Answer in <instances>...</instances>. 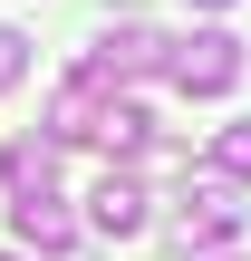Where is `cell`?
<instances>
[{"label":"cell","mask_w":251,"mask_h":261,"mask_svg":"<svg viewBox=\"0 0 251 261\" xmlns=\"http://www.w3.org/2000/svg\"><path fill=\"white\" fill-rule=\"evenodd\" d=\"M251 48L232 29H193V39H164V77L184 87V97H222V87H242Z\"/></svg>","instance_id":"6da1fadb"},{"label":"cell","mask_w":251,"mask_h":261,"mask_svg":"<svg viewBox=\"0 0 251 261\" xmlns=\"http://www.w3.org/2000/svg\"><path fill=\"white\" fill-rule=\"evenodd\" d=\"M155 68H164V39H155V29H106V39L77 58V87H87V97H106V87L155 77Z\"/></svg>","instance_id":"7a4b0ae2"},{"label":"cell","mask_w":251,"mask_h":261,"mask_svg":"<svg viewBox=\"0 0 251 261\" xmlns=\"http://www.w3.org/2000/svg\"><path fill=\"white\" fill-rule=\"evenodd\" d=\"M174 232H184V252H203V242H232V232H242V184H222V174H193V184H184V213H174Z\"/></svg>","instance_id":"3957f363"},{"label":"cell","mask_w":251,"mask_h":261,"mask_svg":"<svg viewBox=\"0 0 251 261\" xmlns=\"http://www.w3.org/2000/svg\"><path fill=\"white\" fill-rule=\"evenodd\" d=\"M10 232H19L29 252H58V261H68V242H77V223H68L58 194H19V203H10Z\"/></svg>","instance_id":"277c9868"},{"label":"cell","mask_w":251,"mask_h":261,"mask_svg":"<svg viewBox=\"0 0 251 261\" xmlns=\"http://www.w3.org/2000/svg\"><path fill=\"white\" fill-rule=\"evenodd\" d=\"M87 203H97L87 223H97L106 242H135V232H145V184H135V174H106V184H97Z\"/></svg>","instance_id":"5b68a950"},{"label":"cell","mask_w":251,"mask_h":261,"mask_svg":"<svg viewBox=\"0 0 251 261\" xmlns=\"http://www.w3.org/2000/svg\"><path fill=\"white\" fill-rule=\"evenodd\" d=\"M0 184H10V194H58V145H48V136H10Z\"/></svg>","instance_id":"8992f818"},{"label":"cell","mask_w":251,"mask_h":261,"mask_svg":"<svg viewBox=\"0 0 251 261\" xmlns=\"http://www.w3.org/2000/svg\"><path fill=\"white\" fill-rule=\"evenodd\" d=\"M145 136H155V116H145L135 97H106V107H97V136H87V145H106V155H145Z\"/></svg>","instance_id":"52a82bcc"},{"label":"cell","mask_w":251,"mask_h":261,"mask_svg":"<svg viewBox=\"0 0 251 261\" xmlns=\"http://www.w3.org/2000/svg\"><path fill=\"white\" fill-rule=\"evenodd\" d=\"M97 107H106V97H87V87L68 77L58 107H48V145H87V136H97Z\"/></svg>","instance_id":"ba28073f"},{"label":"cell","mask_w":251,"mask_h":261,"mask_svg":"<svg viewBox=\"0 0 251 261\" xmlns=\"http://www.w3.org/2000/svg\"><path fill=\"white\" fill-rule=\"evenodd\" d=\"M203 174H222V184H251V116H232L222 136H213V165Z\"/></svg>","instance_id":"9c48e42d"},{"label":"cell","mask_w":251,"mask_h":261,"mask_svg":"<svg viewBox=\"0 0 251 261\" xmlns=\"http://www.w3.org/2000/svg\"><path fill=\"white\" fill-rule=\"evenodd\" d=\"M19 77H29V39H19V29H0V97H10Z\"/></svg>","instance_id":"30bf717a"},{"label":"cell","mask_w":251,"mask_h":261,"mask_svg":"<svg viewBox=\"0 0 251 261\" xmlns=\"http://www.w3.org/2000/svg\"><path fill=\"white\" fill-rule=\"evenodd\" d=\"M193 10H222V0H193Z\"/></svg>","instance_id":"8fae6325"},{"label":"cell","mask_w":251,"mask_h":261,"mask_svg":"<svg viewBox=\"0 0 251 261\" xmlns=\"http://www.w3.org/2000/svg\"><path fill=\"white\" fill-rule=\"evenodd\" d=\"M0 261H19V252H0Z\"/></svg>","instance_id":"7c38bea8"}]
</instances>
